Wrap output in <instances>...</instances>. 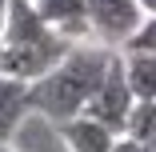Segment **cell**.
I'll return each mask as SVG.
<instances>
[{
	"label": "cell",
	"instance_id": "1",
	"mask_svg": "<svg viewBox=\"0 0 156 152\" xmlns=\"http://www.w3.org/2000/svg\"><path fill=\"white\" fill-rule=\"evenodd\" d=\"M116 48H68V56L60 60L52 72H44L40 80L28 84V108L48 116L52 124H64V120L80 116L84 104L92 100L96 84L108 68Z\"/></svg>",
	"mask_w": 156,
	"mask_h": 152
},
{
	"label": "cell",
	"instance_id": "2",
	"mask_svg": "<svg viewBox=\"0 0 156 152\" xmlns=\"http://www.w3.org/2000/svg\"><path fill=\"white\" fill-rule=\"evenodd\" d=\"M132 104H136V96H132V88H128V76H124V56L112 52L108 68H104V76L96 84V92H92V100L84 104V116L100 120V124H108L112 132L124 136V120H128Z\"/></svg>",
	"mask_w": 156,
	"mask_h": 152
},
{
	"label": "cell",
	"instance_id": "3",
	"mask_svg": "<svg viewBox=\"0 0 156 152\" xmlns=\"http://www.w3.org/2000/svg\"><path fill=\"white\" fill-rule=\"evenodd\" d=\"M72 40H64L60 32H48L40 40H24V44H4V60H0V72H8L24 84L40 80L44 72H52L60 60L68 56Z\"/></svg>",
	"mask_w": 156,
	"mask_h": 152
},
{
	"label": "cell",
	"instance_id": "4",
	"mask_svg": "<svg viewBox=\"0 0 156 152\" xmlns=\"http://www.w3.org/2000/svg\"><path fill=\"white\" fill-rule=\"evenodd\" d=\"M144 20L136 0H88V24H92V36H96L104 48H124L136 32V24Z\"/></svg>",
	"mask_w": 156,
	"mask_h": 152
},
{
	"label": "cell",
	"instance_id": "5",
	"mask_svg": "<svg viewBox=\"0 0 156 152\" xmlns=\"http://www.w3.org/2000/svg\"><path fill=\"white\" fill-rule=\"evenodd\" d=\"M36 12L44 16V24L52 32H60L64 40H80L92 36V24H88V0H32Z\"/></svg>",
	"mask_w": 156,
	"mask_h": 152
},
{
	"label": "cell",
	"instance_id": "6",
	"mask_svg": "<svg viewBox=\"0 0 156 152\" xmlns=\"http://www.w3.org/2000/svg\"><path fill=\"white\" fill-rule=\"evenodd\" d=\"M60 140H64L68 152H112L120 132H112L108 124H100V120H92V116L80 112V116L60 124Z\"/></svg>",
	"mask_w": 156,
	"mask_h": 152
},
{
	"label": "cell",
	"instance_id": "7",
	"mask_svg": "<svg viewBox=\"0 0 156 152\" xmlns=\"http://www.w3.org/2000/svg\"><path fill=\"white\" fill-rule=\"evenodd\" d=\"M52 28L44 24V16L36 12L32 0H8L4 16H0V40L4 44H24V40H40Z\"/></svg>",
	"mask_w": 156,
	"mask_h": 152
},
{
	"label": "cell",
	"instance_id": "8",
	"mask_svg": "<svg viewBox=\"0 0 156 152\" xmlns=\"http://www.w3.org/2000/svg\"><path fill=\"white\" fill-rule=\"evenodd\" d=\"M24 112H32L28 108V84L8 76V72H0V140H8L20 128Z\"/></svg>",
	"mask_w": 156,
	"mask_h": 152
},
{
	"label": "cell",
	"instance_id": "9",
	"mask_svg": "<svg viewBox=\"0 0 156 152\" xmlns=\"http://www.w3.org/2000/svg\"><path fill=\"white\" fill-rule=\"evenodd\" d=\"M124 76L136 100H156V56L152 52H124Z\"/></svg>",
	"mask_w": 156,
	"mask_h": 152
},
{
	"label": "cell",
	"instance_id": "10",
	"mask_svg": "<svg viewBox=\"0 0 156 152\" xmlns=\"http://www.w3.org/2000/svg\"><path fill=\"white\" fill-rule=\"evenodd\" d=\"M124 136L144 144L148 136H156V100H136L128 120H124Z\"/></svg>",
	"mask_w": 156,
	"mask_h": 152
},
{
	"label": "cell",
	"instance_id": "11",
	"mask_svg": "<svg viewBox=\"0 0 156 152\" xmlns=\"http://www.w3.org/2000/svg\"><path fill=\"white\" fill-rule=\"evenodd\" d=\"M124 52H152L156 56V16H144L136 24V32L124 40Z\"/></svg>",
	"mask_w": 156,
	"mask_h": 152
},
{
	"label": "cell",
	"instance_id": "12",
	"mask_svg": "<svg viewBox=\"0 0 156 152\" xmlns=\"http://www.w3.org/2000/svg\"><path fill=\"white\" fill-rule=\"evenodd\" d=\"M112 152H140V144H136V140H128V136H120V140L112 144Z\"/></svg>",
	"mask_w": 156,
	"mask_h": 152
},
{
	"label": "cell",
	"instance_id": "13",
	"mask_svg": "<svg viewBox=\"0 0 156 152\" xmlns=\"http://www.w3.org/2000/svg\"><path fill=\"white\" fill-rule=\"evenodd\" d=\"M136 4H140L144 16H156V0H136Z\"/></svg>",
	"mask_w": 156,
	"mask_h": 152
},
{
	"label": "cell",
	"instance_id": "14",
	"mask_svg": "<svg viewBox=\"0 0 156 152\" xmlns=\"http://www.w3.org/2000/svg\"><path fill=\"white\" fill-rule=\"evenodd\" d=\"M140 152H156V136H148V140L140 144Z\"/></svg>",
	"mask_w": 156,
	"mask_h": 152
},
{
	"label": "cell",
	"instance_id": "15",
	"mask_svg": "<svg viewBox=\"0 0 156 152\" xmlns=\"http://www.w3.org/2000/svg\"><path fill=\"white\" fill-rule=\"evenodd\" d=\"M0 152H12V148H8V140H0Z\"/></svg>",
	"mask_w": 156,
	"mask_h": 152
},
{
	"label": "cell",
	"instance_id": "16",
	"mask_svg": "<svg viewBox=\"0 0 156 152\" xmlns=\"http://www.w3.org/2000/svg\"><path fill=\"white\" fill-rule=\"evenodd\" d=\"M4 8H8V0H0V16H4Z\"/></svg>",
	"mask_w": 156,
	"mask_h": 152
},
{
	"label": "cell",
	"instance_id": "17",
	"mask_svg": "<svg viewBox=\"0 0 156 152\" xmlns=\"http://www.w3.org/2000/svg\"><path fill=\"white\" fill-rule=\"evenodd\" d=\"M0 60H4V40H0Z\"/></svg>",
	"mask_w": 156,
	"mask_h": 152
}]
</instances>
